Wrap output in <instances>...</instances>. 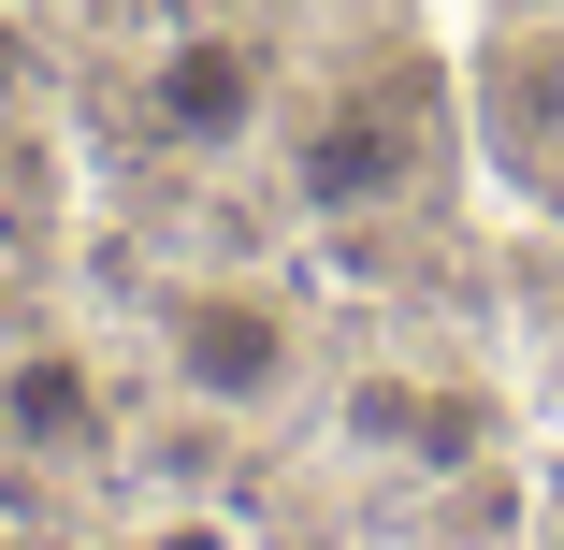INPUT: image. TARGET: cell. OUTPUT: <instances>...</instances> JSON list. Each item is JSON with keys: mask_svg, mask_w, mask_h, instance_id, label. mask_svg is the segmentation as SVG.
I'll return each mask as SVG.
<instances>
[{"mask_svg": "<svg viewBox=\"0 0 564 550\" xmlns=\"http://www.w3.org/2000/svg\"><path fill=\"white\" fill-rule=\"evenodd\" d=\"M145 334H160V377L203 406V420H247L275 434L304 391H318V304L261 261H217V276H174L145 304Z\"/></svg>", "mask_w": 564, "mask_h": 550, "instance_id": "obj_1", "label": "cell"}, {"mask_svg": "<svg viewBox=\"0 0 564 550\" xmlns=\"http://www.w3.org/2000/svg\"><path fill=\"white\" fill-rule=\"evenodd\" d=\"M448 160V87L420 73H318L290 101V203L304 217H391Z\"/></svg>", "mask_w": 564, "mask_h": 550, "instance_id": "obj_2", "label": "cell"}, {"mask_svg": "<svg viewBox=\"0 0 564 550\" xmlns=\"http://www.w3.org/2000/svg\"><path fill=\"white\" fill-rule=\"evenodd\" d=\"M348 450L362 464H391V478H492V450H507V406L478 391V377H420V363H377V377H348Z\"/></svg>", "mask_w": 564, "mask_h": 550, "instance_id": "obj_3", "label": "cell"}, {"mask_svg": "<svg viewBox=\"0 0 564 550\" xmlns=\"http://www.w3.org/2000/svg\"><path fill=\"white\" fill-rule=\"evenodd\" d=\"M464 145L478 174H507L521 203H564V30H492L464 73Z\"/></svg>", "mask_w": 564, "mask_h": 550, "instance_id": "obj_4", "label": "cell"}, {"mask_svg": "<svg viewBox=\"0 0 564 550\" xmlns=\"http://www.w3.org/2000/svg\"><path fill=\"white\" fill-rule=\"evenodd\" d=\"M145 117H160L188 160H247V145L290 117V87H275V58H261L247 30H160V58H145Z\"/></svg>", "mask_w": 564, "mask_h": 550, "instance_id": "obj_5", "label": "cell"}, {"mask_svg": "<svg viewBox=\"0 0 564 550\" xmlns=\"http://www.w3.org/2000/svg\"><path fill=\"white\" fill-rule=\"evenodd\" d=\"M0 434H15V450H44V464H87L101 450V377H87V348H15L0 363Z\"/></svg>", "mask_w": 564, "mask_h": 550, "instance_id": "obj_6", "label": "cell"}, {"mask_svg": "<svg viewBox=\"0 0 564 550\" xmlns=\"http://www.w3.org/2000/svg\"><path fill=\"white\" fill-rule=\"evenodd\" d=\"M521 550H564V450L521 464Z\"/></svg>", "mask_w": 564, "mask_h": 550, "instance_id": "obj_7", "label": "cell"}, {"mask_svg": "<svg viewBox=\"0 0 564 550\" xmlns=\"http://www.w3.org/2000/svg\"><path fill=\"white\" fill-rule=\"evenodd\" d=\"M377 550H492L478 521H405V536H377Z\"/></svg>", "mask_w": 564, "mask_h": 550, "instance_id": "obj_8", "label": "cell"}, {"mask_svg": "<svg viewBox=\"0 0 564 550\" xmlns=\"http://www.w3.org/2000/svg\"><path fill=\"white\" fill-rule=\"evenodd\" d=\"M117 550H232L217 521H145V536H117Z\"/></svg>", "mask_w": 564, "mask_h": 550, "instance_id": "obj_9", "label": "cell"}]
</instances>
